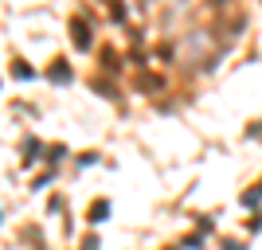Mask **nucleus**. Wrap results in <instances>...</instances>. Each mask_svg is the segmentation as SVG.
<instances>
[{
	"label": "nucleus",
	"instance_id": "obj_1",
	"mask_svg": "<svg viewBox=\"0 0 262 250\" xmlns=\"http://www.w3.org/2000/svg\"><path fill=\"white\" fill-rule=\"evenodd\" d=\"M71 43H75L78 51H86V47H90V28H86L82 20H75V24H71Z\"/></svg>",
	"mask_w": 262,
	"mask_h": 250
},
{
	"label": "nucleus",
	"instance_id": "obj_2",
	"mask_svg": "<svg viewBox=\"0 0 262 250\" xmlns=\"http://www.w3.org/2000/svg\"><path fill=\"white\" fill-rule=\"evenodd\" d=\"M102 215H106V199H98V203H94V211H90V223H102Z\"/></svg>",
	"mask_w": 262,
	"mask_h": 250
},
{
	"label": "nucleus",
	"instance_id": "obj_3",
	"mask_svg": "<svg viewBox=\"0 0 262 250\" xmlns=\"http://www.w3.org/2000/svg\"><path fill=\"white\" fill-rule=\"evenodd\" d=\"M258 199H262V184H254L251 192H247V196H243V203H258Z\"/></svg>",
	"mask_w": 262,
	"mask_h": 250
},
{
	"label": "nucleus",
	"instance_id": "obj_4",
	"mask_svg": "<svg viewBox=\"0 0 262 250\" xmlns=\"http://www.w3.org/2000/svg\"><path fill=\"white\" fill-rule=\"evenodd\" d=\"M51 78H55V82H67V78H71V71H67V66L59 63V66H55V71H51Z\"/></svg>",
	"mask_w": 262,
	"mask_h": 250
},
{
	"label": "nucleus",
	"instance_id": "obj_5",
	"mask_svg": "<svg viewBox=\"0 0 262 250\" xmlns=\"http://www.w3.org/2000/svg\"><path fill=\"white\" fill-rule=\"evenodd\" d=\"M223 250H243V246H239V242H227V246H223Z\"/></svg>",
	"mask_w": 262,
	"mask_h": 250
}]
</instances>
